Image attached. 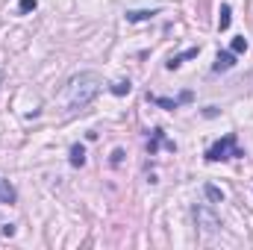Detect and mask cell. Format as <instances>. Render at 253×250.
<instances>
[{"label":"cell","mask_w":253,"mask_h":250,"mask_svg":"<svg viewBox=\"0 0 253 250\" xmlns=\"http://www.w3.org/2000/svg\"><path fill=\"white\" fill-rule=\"evenodd\" d=\"M100 88H103L100 74H94V71L77 74V77L68 83V88H65V103H68V109H85V106L100 94Z\"/></svg>","instance_id":"6da1fadb"},{"label":"cell","mask_w":253,"mask_h":250,"mask_svg":"<svg viewBox=\"0 0 253 250\" xmlns=\"http://www.w3.org/2000/svg\"><path fill=\"white\" fill-rule=\"evenodd\" d=\"M245 156V150L239 147V141H236V132H227L224 138H218L209 150H206V159L209 162H224V159H242Z\"/></svg>","instance_id":"7a4b0ae2"},{"label":"cell","mask_w":253,"mask_h":250,"mask_svg":"<svg viewBox=\"0 0 253 250\" xmlns=\"http://www.w3.org/2000/svg\"><path fill=\"white\" fill-rule=\"evenodd\" d=\"M194 218H197V224H200L206 233H215V230L221 227V221H218L209 209H203V206H200V209H194Z\"/></svg>","instance_id":"3957f363"},{"label":"cell","mask_w":253,"mask_h":250,"mask_svg":"<svg viewBox=\"0 0 253 250\" xmlns=\"http://www.w3.org/2000/svg\"><path fill=\"white\" fill-rule=\"evenodd\" d=\"M150 97V103H156V106H162V109H177L180 103H189L191 100V91H183L177 100H168V97H156V94H147Z\"/></svg>","instance_id":"277c9868"},{"label":"cell","mask_w":253,"mask_h":250,"mask_svg":"<svg viewBox=\"0 0 253 250\" xmlns=\"http://www.w3.org/2000/svg\"><path fill=\"white\" fill-rule=\"evenodd\" d=\"M233 65H236V53H233V50H221V53L215 56V65H212V68L221 74V71H230Z\"/></svg>","instance_id":"5b68a950"},{"label":"cell","mask_w":253,"mask_h":250,"mask_svg":"<svg viewBox=\"0 0 253 250\" xmlns=\"http://www.w3.org/2000/svg\"><path fill=\"white\" fill-rule=\"evenodd\" d=\"M197 53H200V47H189V50H183V53H177V56H171V59H168V68L174 71V68H180V65L186 62V59H194Z\"/></svg>","instance_id":"8992f818"},{"label":"cell","mask_w":253,"mask_h":250,"mask_svg":"<svg viewBox=\"0 0 253 250\" xmlns=\"http://www.w3.org/2000/svg\"><path fill=\"white\" fill-rule=\"evenodd\" d=\"M15 197H18V194H15V188H12V183L0 177V203H15Z\"/></svg>","instance_id":"52a82bcc"},{"label":"cell","mask_w":253,"mask_h":250,"mask_svg":"<svg viewBox=\"0 0 253 250\" xmlns=\"http://www.w3.org/2000/svg\"><path fill=\"white\" fill-rule=\"evenodd\" d=\"M153 15H159V9H132L126 12V21H150Z\"/></svg>","instance_id":"ba28073f"},{"label":"cell","mask_w":253,"mask_h":250,"mask_svg":"<svg viewBox=\"0 0 253 250\" xmlns=\"http://www.w3.org/2000/svg\"><path fill=\"white\" fill-rule=\"evenodd\" d=\"M71 165H74V168H83V165H85V147H83V144H74V147H71Z\"/></svg>","instance_id":"9c48e42d"},{"label":"cell","mask_w":253,"mask_h":250,"mask_svg":"<svg viewBox=\"0 0 253 250\" xmlns=\"http://www.w3.org/2000/svg\"><path fill=\"white\" fill-rule=\"evenodd\" d=\"M230 21H233V12H230V6L224 3V6H221V15H218V30H221V33L230 30Z\"/></svg>","instance_id":"30bf717a"},{"label":"cell","mask_w":253,"mask_h":250,"mask_svg":"<svg viewBox=\"0 0 253 250\" xmlns=\"http://www.w3.org/2000/svg\"><path fill=\"white\" fill-rule=\"evenodd\" d=\"M203 191H206V197H209L212 203H221V200H224V191H221V188H215V186H206Z\"/></svg>","instance_id":"8fae6325"},{"label":"cell","mask_w":253,"mask_h":250,"mask_svg":"<svg viewBox=\"0 0 253 250\" xmlns=\"http://www.w3.org/2000/svg\"><path fill=\"white\" fill-rule=\"evenodd\" d=\"M129 88H132V85H129V80H118V83L112 85V94H118V97H121V94H129Z\"/></svg>","instance_id":"7c38bea8"},{"label":"cell","mask_w":253,"mask_h":250,"mask_svg":"<svg viewBox=\"0 0 253 250\" xmlns=\"http://www.w3.org/2000/svg\"><path fill=\"white\" fill-rule=\"evenodd\" d=\"M230 50H233V53L248 50V39H245V36H236V39H233V44H230Z\"/></svg>","instance_id":"4fadbf2b"},{"label":"cell","mask_w":253,"mask_h":250,"mask_svg":"<svg viewBox=\"0 0 253 250\" xmlns=\"http://www.w3.org/2000/svg\"><path fill=\"white\" fill-rule=\"evenodd\" d=\"M36 6H39L36 0H21V3H18V12H24V15H27V12H33Z\"/></svg>","instance_id":"5bb4252c"},{"label":"cell","mask_w":253,"mask_h":250,"mask_svg":"<svg viewBox=\"0 0 253 250\" xmlns=\"http://www.w3.org/2000/svg\"><path fill=\"white\" fill-rule=\"evenodd\" d=\"M121 159H124V150H115V153H112V165H118Z\"/></svg>","instance_id":"9a60e30c"},{"label":"cell","mask_w":253,"mask_h":250,"mask_svg":"<svg viewBox=\"0 0 253 250\" xmlns=\"http://www.w3.org/2000/svg\"><path fill=\"white\" fill-rule=\"evenodd\" d=\"M0 230H3V236H12V233H15V227H12V224H3Z\"/></svg>","instance_id":"2e32d148"},{"label":"cell","mask_w":253,"mask_h":250,"mask_svg":"<svg viewBox=\"0 0 253 250\" xmlns=\"http://www.w3.org/2000/svg\"><path fill=\"white\" fill-rule=\"evenodd\" d=\"M0 85H3V65H0Z\"/></svg>","instance_id":"e0dca14e"}]
</instances>
